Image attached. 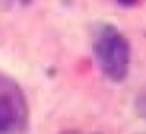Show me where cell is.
Masks as SVG:
<instances>
[{"label":"cell","instance_id":"6da1fadb","mask_svg":"<svg viewBox=\"0 0 146 134\" xmlns=\"http://www.w3.org/2000/svg\"><path fill=\"white\" fill-rule=\"evenodd\" d=\"M94 54L100 62L102 72L114 80L120 82L128 74V62H130V46L128 40L114 28L104 24L96 38H94Z\"/></svg>","mask_w":146,"mask_h":134},{"label":"cell","instance_id":"7a4b0ae2","mask_svg":"<svg viewBox=\"0 0 146 134\" xmlns=\"http://www.w3.org/2000/svg\"><path fill=\"white\" fill-rule=\"evenodd\" d=\"M28 106L20 86L0 72V134L22 130L26 126Z\"/></svg>","mask_w":146,"mask_h":134},{"label":"cell","instance_id":"3957f363","mask_svg":"<svg viewBox=\"0 0 146 134\" xmlns=\"http://www.w3.org/2000/svg\"><path fill=\"white\" fill-rule=\"evenodd\" d=\"M136 112H138L142 118H146V90L136 98Z\"/></svg>","mask_w":146,"mask_h":134},{"label":"cell","instance_id":"277c9868","mask_svg":"<svg viewBox=\"0 0 146 134\" xmlns=\"http://www.w3.org/2000/svg\"><path fill=\"white\" fill-rule=\"evenodd\" d=\"M118 2H120V4H124V6H130V4H134V2H136V0H118Z\"/></svg>","mask_w":146,"mask_h":134},{"label":"cell","instance_id":"5b68a950","mask_svg":"<svg viewBox=\"0 0 146 134\" xmlns=\"http://www.w3.org/2000/svg\"><path fill=\"white\" fill-rule=\"evenodd\" d=\"M62 134H80V132H62Z\"/></svg>","mask_w":146,"mask_h":134}]
</instances>
